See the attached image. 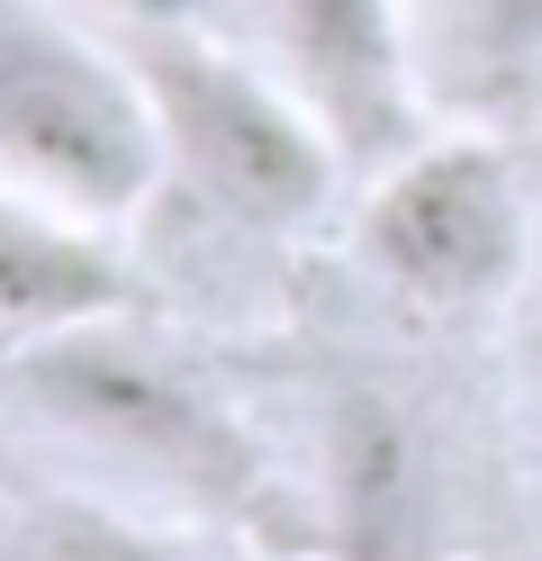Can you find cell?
I'll return each mask as SVG.
<instances>
[{
  "label": "cell",
  "mask_w": 542,
  "mask_h": 561,
  "mask_svg": "<svg viewBox=\"0 0 542 561\" xmlns=\"http://www.w3.org/2000/svg\"><path fill=\"white\" fill-rule=\"evenodd\" d=\"M10 380H19V399L46 416V426H64L82 453H108L118 471H145L154 489H172V499L199 507V516H253L263 489H272L244 416L181 354H163V344L136 327V308L27 335Z\"/></svg>",
  "instance_id": "obj_2"
},
{
  "label": "cell",
  "mask_w": 542,
  "mask_h": 561,
  "mask_svg": "<svg viewBox=\"0 0 542 561\" xmlns=\"http://www.w3.org/2000/svg\"><path fill=\"white\" fill-rule=\"evenodd\" d=\"M308 516L325 561H452L443 444L389 380H335L316 399Z\"/></svg>",
  "instance_id": "obj_5"
},
{
  "label": "cell",
  "mask_w": 542,
  "mask_h": 561,
  "mask_svg": "<svg viewBox=\"0 0 542 561\" xmlns=\"http://www.w3.org/2000/svg\"><path fill=\"white\" fill-rule=\"evenodd\" d=\"M353 244L407 308L480 318L524 290L542 254V191L488 118H452L361 172Z\"/></svg>",
  "instance_id": "obj_3"
},
{
  "label": "cell",
  "mask_w": 542,
  "mask_h": 561,
  "mask_svg": "<svg viewBox=\"0 0 542 561\" xmlns=\"http://www.w3.org/2000/svg\"><path fill=\"white\" fill-rule=\"evenodd\" d=\"M0 561H10V552H0Z\"/></svg>",
  "instance_id": "obj_10"
},
{
  "label": "cell",
  "mask_w": 542,
  "mask_h": 561,
  "mask_svg": "<svg viewBox=\"0 0 542 561\" xmlns=\"http://www.w3.org/2000/svg\"><path fill=\"white\" fill-rule=\"evenodd\" d=\"M434 118H506L542 91V0H407Z\"/></svg>",
  "instance_id": "obj_8"
},
{
  "label": "cell",
  "mask_w": 542,
  "mask_h": 561,
  "mask_svg": "<svg viewBox=\"0 0 542 561\" xmlns=\"http://www.w3.org/2000/svg\"><path fill=\"white\" fill-rule=\"evenodd\" d=\"M0 172L118 227L163 191V127L136 55H108L46 0H0Z\"/></svg>",
  "instance_id": "obj_4"
},
{
  "label": "cell",
  "mask_w": 542,
  "mask_h": 561,
  "mask_svg": "<svg viewBox=\"0 0 542 561\" xmlns=\"http://www.w3.org/2000/svg\"><path fill=\"white\" fill-rule=\"evenodd\" d=\"M263 64L325 118L353 172L389 163L434 127L407 0H253Z\"/></svg>",
  "instance_id": "obj_6"
},
{
  "label": "cell",
  "mask_w": 542,
  "mask_h": 561,
  "mask_svg": "<svg viewBox=\"0 0 542 561\" xmlns=\"http://www.w3.org/2000/svg\"><path fill=\"white\" fill-rule=\"evenodd\" d=\"M127 55L163 127V191L208 208L217 227L289 244L353 182V154L263 55H227L191 27H145Z\"/></svg>",
  "instance_id": "obj_1"
},
{
  "label": "cell",
  "mask_w": 542,
  "mask_h": 561,
  "mask_svg": "<svg viewBox=\"0 0 542 561\" xmlns=\"http://www.w3.org/2000/svg\"><path fill=\"white\" fill-rule=\"evenodd\" d=\"M118 308H136V272L118 236L0 172V335L27 344L82 318H118Z\"/></svg>",
  "instance_id": "obj_7"
},
{
  "label": "cell",
  "mask_w": 542,
  "mask_h": 561,
  "mask_svg": "<svg viewBox=\"0 0 542 561\" xmlns=\"http://www.w3.org/2000/svg\"><path fill=\"white\" fill-rule=\"evenodd\" d=\"M0 552L10 561H227L191 535H172L154 516L100 507V499H36L0 525Z\"/></svg>",
  "instance_id": "obj_9"
}]
</instances>
